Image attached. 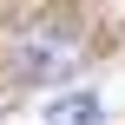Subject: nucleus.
<instances>
[{
    "label": "nucleus",
    "instance_id": "1",
    "mask_svg": "<svg viewBox=\"0 0 125 125\" xmlns=\"http://www.w3.org/2000/svg\"><path fill=\"white\" fill-rule=\"evenodd\" d=\"M7 66H13V79H26V86H59L66 73L86 66V46H79L66 26H26V33L7 46Z\"/></svg>",
    "mask_w": 125,
    "mask_h": 125
},
{
    "label": "nucleus",
    "instance_id": "2",
    "mask_svg": "<svg viewBox=\"0 0 125 125\" xmlns=\"http://www.w3.org/2000/svg\"><path fill=\"white\" fill-rule=\"evenodd\" d=\"M46 125H105V105L92 92H59L46 105Z\"/></svg>",
    "mask_w": 125,
    "mask_h": 125
}]
</instances>
